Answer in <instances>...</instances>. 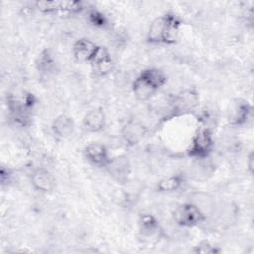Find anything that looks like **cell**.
I'll use <instances>...</instances> for the list:
<instances>
[{
	"label": "cell",
	"instance_id": "9",
	"mask_svg": "<svg viewBox=\"0 0 254 254\" xmlns=\"http://www.w3.org/2000/svg\"><path fill=\"white\" fill-rule=\"evenodd\" d=\"M31 184L35 190L42 192H49L55 187V180L48 170L38 168L31 174Z\"/></svg>",
	"mask_w": 254,
	"mask_h": 254
},
{
	"label": "cell",
	"instance_id": "16",
	"mask_svg": "<svg viewBox=\"0 0 254 254\" xmlns=\"http://www.w3.org/2000/svg\"><path fill=\"white\" fill-rule=\"evenodd\" d=\"M184 184V177L182 175H172L159 181L157 190L160 192H172L179 190Z\"/></svg>",
	"mask_w": 254,
	"mask_h": 254
},
{
	"label": "cell",
	"instance_id": "10",
	"mask_svg": "<svg viewBox=\"0 0 254 254\" xmlns=\"http://www.w3.org/2000/svg\"><path fill=\"white\" fill-rule=\"evenodd\" d=\"M145 132V127L140 122L130 120L123 126L121 136L127 145L134 146L143 139Z\"/></svg>",
	"mask_w": 254,
	"mask_h": 254
},
{
	"label": "cell",
	"instance_id": "5",
	"mask_svg": "<svg viewBox=\"0 0 254 254\" xmlns=\"http://www.w3.org/2000/svg\"><path fill=\"white\" fill-rule=\"evenodd\" d=\"M105 167L109 175L118 182L126 181L131 172V165L126 156H117L109 159Z\"/></svg>",
	"mask_w": 254,
	"mask_h": 254
},
{
	"label": "cell",
	"instance_id": "17",
	"mask_svg": "<svg viewBox=\"0 0 254 254\" xmlns=\"http://www.w3.org/2000/svg\"><path fill=\"white\" fill-rule=\"evenodd\" d=\"M141 74L145 76L158 90L167 82V75L159 68H146L141 71Z\"/></svg>",
	"mask_w": 254,
	"mask_h": 254
},
{
	"label": "cell",
	"instance_id": "18",
	"mask_svg": "<svg viewBox=\"0 0 254 254\" xmlns=\"http://www.w3.org/2000/svg\"><path fill=\"white\" fill-rule=\"evenodd\" d=\"M55 60L48 50H44L38 56L36 61V66L38 70L42 72H50L55 67Z\"/></svg>",
	"mask_w": 254,
	"mask_h": 254
},
{
	"label": "cell",
	"instance_id": "20",
	"mask_svg": "<svg viewBox=\"0 0 254 254\" xmlns=\"http://www.w3.org/2000/svg\"><path fill=\"white\" fill-rule=\"evenodd\" d=\"M88 20L95 27H104L107 24L105 16L96 10H92L88 13Z\"/></svg>",
	"mask_w": 254,
	"mask_h": 254
},
{
	"label": "cell",
	"instance_id": "1",
	"mask_svg": "<svg viewBox=\"0 0 254 254\" xmlns=\"http://www.w3.org/2000/svg\"><path fill=\"white\" fill-rule=\"evenodd\" d=\"M181 19L174 13L168 12L156 18L147 32V41L151 44H173L176 41Z\"/></svg>",
	"mask_w": 254,
	"mask_h": 254
},
{
	"label": "cell",
	"instance_id": "13",
	"mask_svg": "<svg viewBox=\"0 0 254 254\" xmlns=\"http://www.w3.org/2000/svg\"><path fill=\"white\" fill-rule=\"evenodd\" d=\"M105 113L101 108H93L89 110L83 117V127L87 132H100L105 126Z\"/></svg>",
	"mask_w": 254,
	"mask_h": 254
},
{
	"label": "cell",
	"instance_id": "14",
	"mask_svg": "<svg viewBox=\"0 0 254 254\" xmlns=\"http://www.w3.org/2000/svg\"><path fill=\"white\" fill-rule=\"evenodd\" d=\"M198 94L194 90H185L179 93L174 100V109L177 112H187L198 104Z\"/></svg>",
	"mask_w": 254,
	"mask_h": 254
},
{
	"label": "cell",
	"instance_id": "3",
	"mask_svg": "<svg viewBox=\"0 0 254 254\" xmlns=\"http://www.w3.org/2000/svg\"><path fill=\"white\" fill-rule=\"evenodd\" d=\"M173 219L182 227H193L202 222L205 216L196 204L186 202L174 210Z\"/></svg>",
	"mask_w": 254,
	"mask_h": 254
},
{
	"label": "cell",
	"instance_id": "6",
	"mask_svg": "<svg viewBox=\"0 0 254 254\" xmlns=\"http://www.w3.org/2000/svg\"><path fill=\"white\" fill-rule=\"evenodd\" d=\"M99 46L87 38H80L72 46V53L78 62L90 63L94 58Z\"/></svg>",
	"mask_w": 254,
	"mask_h": 254
},
{
	"label": "cell",
	"instance_id": "12",
	"mask_svg": "<svg viewBox=\"0 0 254 254\" xmlns=\"http://www.w3.org/2000/svg\"><path fill=\"white\" fill-rule=\"evenodd\" d=\"M74 121L72 117L66 114L58 115L52 123L53 133L61 139L69 138L74 132Z\"/></svg>",
	"mask_w": 254,
	"mask_h": 254
},
{
	"label": "cell",
	"instance_id": "15",
	"mask_svg": "<svg viewBox=\"0 0 254 254\" xmlns=\"http://www.w3.org/2000/svg\"><path fill=\"white\" fill-rule=\"evenodd\" d=\"M132 89L135 97L141 101L150 99L156 92L157 88L141 73L135 78L132 84Z\"/></svg>",
	"mask_w": 254,
	"mask_h": 254
},
{
	"label": "cell",
	"instance_id": "4",
	"mask_svg": "<svg viewBox=\"0 0 254 254\" xmlns=\"http://www.w3.org/2000/svg\"><path fill=\"white\" fill-rule=\"evenodd\" d=\"M35 7L44 14H75L83 9V3L80 1H38Z\"/></svg>",
	"mask_w": 254,
	"mask_h": 254
},
{
	"label": "cell",
	"instance_id": "11",
	"mask_svg": "<svg viewBox=\"0 0 254 254\" xmlns=\"http://www.w3.org/2000/svg\"><path fill=\"white\" fill-rule=\"evenodd\" d=\"M86 159L93 165L105 167L109 161V154L107 148L100 143H90L84 149Z\"/></svg>",
	"mask_w": 254,
	"mask_h": 254
},
{
	"label": "cell",
	"instance_id": "7",
	"mask_svg": "<svg viewBox=\"0 0 254 254\" xmlns=\"http://www.w3.org/2000/svg\"><path fill=\"white\" fill-rule=\"evenodd\" d=\"M90 64L94 72L99 76H105L109 74L114 67V64L110 54L104 47L100 46Z\"/></svg>",
	"mask_w": 254,
	"mask_h": 254
},
{
	"label": "cell",
	"instance_id": "2",
	"mask_svg": "<svg viewBox=\"0 0 254 254\" xmlns=\"http://www.w3.org/2000/svg\"><path fill=\"white\" fill-rule=\"evenodd\" d=\"M214 146L213 135L208 127H200L192 137L188 154L193 158H205L207 157Z\"/></svg>",
	"mask_w": 254,
	"mask_h": 254
},
{
	"label": "cell",
	"instance_id": "19",
	"mask_svg": "<svg viewBox=\"0 0 254 254\" xmlns=\"http://www.w3.org/2000/svg\"><path fill=\"white\" fill-rule=\"evenodd\" d=\"M140 225H141V230L143 231V233L148 234V235L154 233L158 229V226H159L158 221L151 214H144L141 217Z\"/></svg>",
	"mask_w": 254,
	"mask_h": 254
},
{
	"label": "cell",
	"instance_id": "21",
	"mask_svg": "<svg viewBox=\"0 0 254 254\" xmlns=\"http://www.w3.org/2000/svg\"><path fill=\"white\" fill-rule=\"evenodd\" d=\"M218 251L219 249H217L215 246H213L212 244L205 240L199 242L196 246H194V249L192 250V252L195 253H216Z\"/></svg>",
	"mask_w": 254,
	"mask_h": 254
},
{
	"label": "cell",
	"instance_id": "22",
	"mask_svg": "<svg viewBox=\"0 0 254 254\" xmlns=\"http://www.w3.org/2000/svg\"><path fill=\"white\" fill-rule=\"evenodd\" d=\"M254 158V156H253V153L251 152L250 154H249V156H248V159H247V167H248V170H249V173L250 174H252V172H253V159Z\"/></svg>",
	"mask_w": 254,
	"mask_h": 254
},
{
	"label": "cell",
	"instance_id": "8",
	"mask_svg": "<svg viewBox=\"0 0 254 254\" xmlns=\"http://www.w3.org/2000/svg\"><path fill=\"white\" fill-rule=\"evenodd\" d=\"M252 114V106L245 100H237L232 105L228 115V121L232 126H242L249 120Z\"/></svg>",
	"mask_w": 254,
	"mask_h": 254
}]
</instances>
